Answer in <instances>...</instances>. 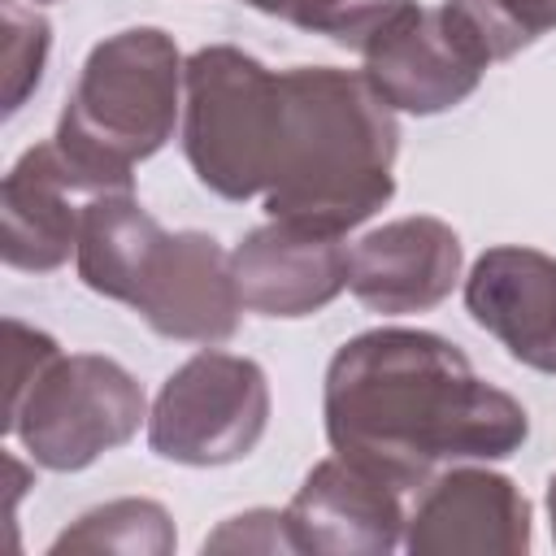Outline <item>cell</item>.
Listing matches in <instances>:
<instances>
[{
  "label": "cell",
  "instance_id": "1",
  "mask_svg": "<svg viewBox=\"0 0 556 556\" xmlns=\"http://www.w3.org/2000/svg\"><path fill=\"white\" fill-rule=\"evenodd\" d=\"M321 417L334 456L400 491L504 460L530 434L521 400L482 382L452 339L404 326L365 330L330 356Z\"/></svg>",
  "mask_w": 556,
  "mask_h": 556
},
{
  "label": "cell",
  "instance_id": "2",
  "mask_svg": "<svg viewBox=\"0 0 556 556\" xmlns=\"http://www.w3.org/2000/svg\"><path fill=\"white\" fill-rule=\"evenodd\" d=\"M282 122L269 174V222L348 235L395 191V109L365 70L295 65L278 74Z\"/></svg>",
  "mask_w": 556,
  "mask_h": 556
},
{
  "label": "cell",
  "instance_id": "3",
  "mask_svg": "<svg viewBox=\"0 0 556 556\" xmlns=\"http://www.w3.org/2000/svg\"><path fill=\"white\" fill-rule=\"evenodd\" d=\"M182 65L161 26H126L87 52L52 135L87 195L130 191L135 165L174 139Z\"/></svg>",
  "mask_w": 556,
  "mask_h": 556
},
{
  "label": "cell",
  "instance_id": "4",
  "mask_svg": "<svg viewBox=\"0 0 556 556\" xmlns=\"http://www.w3.org/2000/svg\"><path fill=\"white\" fill-rule=\"evenodd\" d=\"M278 74L230 43H208L182 65V152L222 200L269 191L278 156Z\"/></svg>",
  "mask_w": 556,
  "mask_h": 556
},
{
  "label": "cell",
  "instance_id": "5",
  "mask_svg": "<svg viewBox=\"0 0 556 556\" xmlns=\"http://www.w3.org/2000/svg\"><path fill=\"white\" fill-rule=\"evenodd\" d=\"M148 421L143 387L100 352H56L30 382L9 391L4 426L26 456L52 473H74L130 443Z\"/></svg>",
  "mask_w": 556,
  "mask_h": 556
},
{
  "label": "cell",
  "instance_id": "6",
  "mask_svg": "<svg viewBox=\"0 0 556 556\" xmlns=\"http://www.w3.org/2000/svg\"><path fill=\"white\" fill-rule=\"evenodd\" d=\"M269 426V378L252 356L213 343L182 361L148 408V447L174 465H235Z\"/></svg>",
  "mask_w": 556,
  "mask_h": 556
},
{
  "label": "cell",
  "instance_id": "7",
  "mask_svg": "<svg viewBox=\"0 0 556 556\" xmlns=\"http://www.w3.org/2000/svg\"><path fill=\"white\" fill-rule=\"evenodd\" d=\"M365 78L395 113H443L478 91L491 56L447 4H408L365 52Z\"/></svg>",
  "mask_w": 556,
  "mask_h": 556
},
{
  "label": "cell",
  "instance_id": "8",
  "mask_svg": "<svg viewBox=\"0 0 556 556\" xmlns=\"http://www.w3.org/2000/svg\"><path fill=\"white\" fill-rule=\"evenodd\" d=\"M126 304L156 334L178 343H222L239 330L243 313L230 252L204 230H161Z\"/></svg>",
  "mask_w": 556,
  "mask_h": 556
},
{
  "label": "cell",
  "instance_id": "9",
  "mask_svg": "<svg viewBox=\"0 0 556 556\" xmlns=\"http://www.w3.org/2000/svg\"><path fill=\"white\" fill-rule=\"evenodd\" d=\"M413 556H521L530 547V504L513 478L473 465L434 473L404 521Z\"/></svg>",
  "mask_w": 556,
  "mask_h": 556
},
{
  "label": "cell",
  "instance_id": "10",
  "mask_svg": "<svg viewBox=\"0 0 556 556\" xmlns=\"http://www.w3.org/2000/svg\"><path fill=\"white\" fill-rule=\"evenodd\" d=\"M282 513L295 552L313 556H387L408 521L400 486L343 456L317 460Z\"/></svg>",
  "mask_w": 556,
  "mask_h": 556
},
{
  "label": "cell",
  "instance_id": "11",
  "mask_svg": "<svg viewBox=\"0 0 556 556\" xmlns=\"http://www.w3.org/2000/svg\"><path fill=\"white\" fill-rule=\"evenodd\" d=\"M460 235L439 217H395L348 248L352 295L382 317L426 313L460 282Z\"/></svg>",
  "mask_w": 556,
  "mask_h": 556
},
{
  "label": "cell",
  "instance_id": "12",
  "mask_svg": "<svg viewBox=\"0 0 556 556\" xmlns=\"http://www.w3.org/2000/svg\"><path fill=\"white\" fill-rule=\"evenodd\" d=\"M243 308L261 317H308L348 291L343 235L265 222L230 252Z\"/></svg>",
  "mask_w": 556,
  "mask_h": 556
},
{
  "label": "cell",
  "instance_id": "13",
  "mask_svg": "<svg viewBox=\"0 0 556 556\" xmlns=\"http://www.w3.org/2000/svg\"><path fill=\"white\" fill-rule=\"evenodd\" d=\"M465 308L513 361L556 374V256L517 243L486 248L465 278Z\"/></svg>",
  "mask_w": 556,
  "mask_h": 556
},
{
  "label": "cell",
  "instance_id": "14",
  "mask_svg": "<svg viewBox=\"0 0 556 556\" xmlns=\"http://www.w3.org/2000/svg\"><path fill=\"white\" fill-rule=\"evenodd\" d=\"M74 195H87L70 161L52 139L26 148L0 187V252L9 269L48 274L70 261L78 248Z\"/></svg>",
  "mask_w": 556,
  "mask_h": 556
},
{
  "label": "cell",
  "instance_id": "15",
  "mask_svg": "<svg viewBox=\"0 0 556 556\" xmlns=\"http://www.w3.org/2000/svg\"><path fill=\"white\" fill-rule=\"evenodd\" d=\"M156 239H161L156 217L130 191L91 195L83 204V217H78V248H74L78 278L96 295L126 304L135 274H139V265Z\"/></svg>",
  "mask_w": 556,
  "mask_h": 556
},
{
  "label": "cell",
  "instance_id": "16",
  "mask_svg": "<svg viewBox=\"0 0 556 556\" xmlns=\"http://www.w3.org/2000/svg\"><path fill=\"white\" fill-rule=\"evenodd\" d=\"M52 552H174V521L156 500H109L52 539Z\"/></svg>",
  "mask_w": 556,
  "mask_h": 556
},
{
  "label": "cell",
  "instance_id": "17",
  "mask_svg": "<svg viewBox=\"0 0 556 556\" xmlns=\"http://www.w3.org/2000/svg\"><path fill=\"white\" fill-rule=\"evenodd\" d=\"M243 4L278 22H291L300 30L326 35L339 48L365 52L413 0H243Z\"/></svg>",
  "mask_w": 556,
  "mask_h": 556
},
{
  "label": "cell",
  "instance_id": "18",
  "mask_svg": "<svg viewBox=\"0 0 556 556\" xmlns=\"http://www.w3.org/2000/svg\"><path fill=\"white\" fill-rule=\"evenodd\" d=\"M469 35L482 43V52L495 61H508L539 35L556 30V0H443Z\"/></svg>",
  "mask_w": 556,
  "mask_h": 556
},
{
  "label": "cell",
  "instance_id": "19",
  "mask_svg": "<svg viewBox=\"0 0 556 556\" xmlns=\"http://www.w3.org/2000/svg\"><path fill=\"white\" fill-rule=\"evenodd\" d=\"M48 22L22 0H0V91L4 113H17L26 96L39 87L48 65Z\"/></svg>",
  "mask_w": 556,
  "mask_h": 556
},
{
  "label": "cell",
  "instance_id": "20",
  "mask_svg": "<svg viewBox=\"0 0 556 556\" xmlns=\"http://www.w3.org/2000/svg\"><path fill=\"white\" fill-rule=\"evenodd\" d=\"M204 552H295V543L287 530V513L252 508V513L222 521L204 539Z\"/></svg>",
  "mask_w": 556,
  "mask_h": 556
},
{
  "label": "cell",
  "instance_id": "21",
  "mask_svg": "<svg viewBox=\"0 0 556 556\" xmlns=\"http://www.w3.org/2000/svg\"><path fill=\"white\" fill-rule=\"evenodd\" d=\"M547 513H552V539H556V473L547 482Z\"/></svg>",
  "mask_w": 556,
  "mask_h": 556
},
{
  "label": "cell",
  "instance_id": "22",
  "mask_svg": "<svg viewBox=\"0 0 556 556\" xmlns=\"http://www.w3.org/2000/svg\"><path fill=\"white\" fill-rule=\"evenodd\" d=\"M35 4H52V0H35Z\"/></svg>",
  "mask_w": 556,
  "mask_h": 556
}]
</instances>
